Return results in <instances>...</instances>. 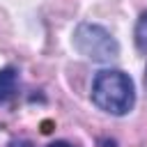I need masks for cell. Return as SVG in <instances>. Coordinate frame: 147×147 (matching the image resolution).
I'll return each mask as SVG.
<instances>
[{"label": "cell", "mask_w": 147, "mask_h": 147, "mask_svg": "<svg viewBox=\"0 0 147 147\" xmlns=\"http://www.w3.org/2000/svg\"><path fill=\"white\" fill-rule=\"evenodd\" d=\"M48 147H74V145H69V142H62V140H60V142H51Z\"/></svg>", "instance_id": "obj_5"}, {"label": "cell", "mask_w": 147, "mask_h": 147, "mask_svg": "<svg viewBox=\"0 0 147 147\" xmlns=\"http://www.w3.org/2000/svg\"><path fill=\"white\" fill-rule=\"evenodd\" d=\"M16 87H18V74L16 69L7 67L0 71V101H7L16 94Z\"/></svg>", "instance_id": "obj_3"}, {"label": "cell", "mask_w": 147, "mask_h": 147, "mask_svg": "<svg viewBox=\"0 0 147 147\" xmlns=\"http://www.w3.org/2000/svg\"><path fill=\"white\" fill-rule=\"evenodd\" d=\"M133 83L126 74L117 71V69H108V71H99L92 85V101L110 113V115H124L131 110L133 106Z\"/></svg>", "instance_id": "obj_1"}, {"label": "cell", "mask_w": 147, "mask_h": 147, "mask_svg": "<svg viewBox=\"0 0 147 147\" xmlns=\"http://www.w3.org/2000/svg\"><path fill=\"white\" fill-rule=\"evenodd\" d=\"M145 85H147V76H145Z\"/></svg>", "instance_id": "obj_6"}, {"label": "cell", "mask_w": 147, "mask_h": 147, "mask_svg": "<svg viewBox=\"0 0 147 147\" xmlns=\"http://www.w3.org/2000/svg\"><path fill=\"white\" fill-rule=\"evenodd\" d=\"M136 44L142 53H147V14H142L136 25Z\"/></svg>", "instance_id": "obj_4"}, {"label": "cell", "mask_w": 147, "mask_h": 147, "mask_svg": "<svg viewBox=\"0 0 147 147\" xmlns=\"http://www.w3.org/2000/svg\"><path fill=\"white\" fill-rule=\"evenodd\" d=\"M74 44L85 57L96 60V62H108V60L117 57V53H119L117 41L110 37V32H106L103 28L92 25V23H83L76 30Z\"/></svg>", "instance_id": "obj_2"}]
</instances>
